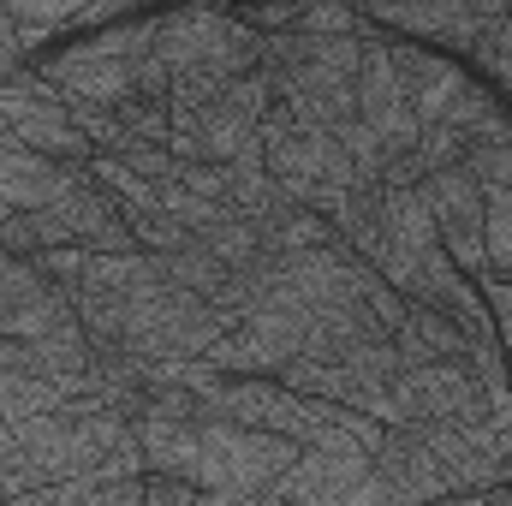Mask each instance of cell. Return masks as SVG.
Segmentation results:
<instances>
[{
	"instance_id": "obj_24",
	"label": "cell",
	"mask_w": 512,
	"mask_h": 506,
	"mask_svg": "<svg viewBox=\"0 0 512 506\" xmlns=\"http://www.w3.org/2000/svg\"><path fill=\"white\" fill-rule=\"evenodd\" d=\"M245 18H251L256 30H286V24L298 18V0H262V6L245 12Z\"/></svg>"
},
{
	"instance_id": "obj_23",
	"label": "cell",
	"mask_w": 512,
	"mask_h": 506,
	"mask_svg": "<svg viewBox=\"0 0 512 506\" xmlns=\"http://www.w3.org/2000/svg\"><path fill=\"white\" fill-rule=\"evenodd\" d=\"M143 501L149 506H209L203 483L173 477V471H143Z\"/></svg>"
},
{
	"instance_id": "obj_6",
	"label": "cell",
	"mask_w": 512,
	"mask_h": 506,
	"mask_svg": "<svg viewBox=\"0 0 512 506\" xmlns=\"http://www.w3.org/2000/svg\"><path fill=\"white\" fill-rule=\"evenodd\" d=\"M262 42L268 30H256L251 18L221 12V6H173L155 12V48L173 72L185 66H227V72H251L262 66Z\"/></svg>"
},
{
	"instance_id": "obj_22",
	"label": "cell",
	"mask_w": 512,
	"mask_h": 506,
	"mask_svg": "<svg viewBox=\"0 0 512 506\" xmlns=\"http://www.w3.org/2000/svg\"><path fill=\"white\" fill-rule=\"evenodd\" d=\"M465 167L477 173L483 191H512V137L507 143H477V149L465 155Z\"/></svg>"
},
{
	"instance_id": "obj_14",
	"label": "cell",
	"mask_w": 512,
	"mask_h": 506,
	"mask_svg": "<svg viewBox=\"0 0 512 506\" xmlns=\"http://www.w3.org/2000/svg\"><path fill=\"white\" fill-rule=\"evenodd\" d=\"M387 42H393V66H399V78H405V96H411V114H417V126H435V120H447V108L459 102V90L471 84V72H465L453 54H441V48L399 42L393 30H387Z\"/></svg>"
},
{
	"instance_id": "obj_21",
	"label": "cell",
	"mask_w": 512,
	"mask_h": 506,
	"mask_svg": "<svg viewBox=\"0 0 512 506\" xmlns=\"http://www.w3.org/2000/svg\"><path fill=\"white\" fill-rule=\"evenodd\" d=\"M66 298H78V286H84V268H90V251L84 245H42V251L30 256Z\"/></svg>"
},
{
	"instance_id": "obj_25",
	"label": "cell",
	"mask_w": 512,
	"mask_h": 506,
	"mask_svg": "<svg viewBox=\"0 0 512 506\" xmlns=\"http://www.w3.org/2000/svg\"><path fill=\"white\" fill-rule=\"evenodd\" d=\"M0 131H6V114H0Z\"/></svg>"
},
{
	"instance_id": "obj_5",
	"label": "cell",
	"mask_w": 512,
	"mask_h": 506,
	"mask_svg": "<svg viewBox=\"0 0 512 506\" xmlns=\"http://www.w3.org/2000/svg\"><path fill=\"white\" fill-rule=\"evenodd\" d=\"M262 161H268V173L280 179V191H286L292 203H310V209H322V215L364 179L358 161L346 155V143H340L334 131L298 120L280 96H274L268 114H262Z\"/></svg>"
},
{
	"instance_id": "obj_10",
	"label": "cell",
	"mask_w": 512,
	"mask_h": 506,
	"mask_svg": "<svg viewBox=\"0 0 512 506\" xmlns=\"http://www.w3.org/2000/svg\"><path fill=\"white\" fill-rule=\"evenodd\" d=\"M30 215V233H36V251L42 245H84V251H131L137 245V233H131L126 209L96 185V179H84V185H72L66 197H54V203H42V209H24Z\"/></svg>"
},
{
	"instance_id": "obj_4",
	"label": "cell",
	"mask_w": 512,
	"mask_h": 506,
	"mask_svg": "<svg viewBox=\"0 0 512 506\" xmlns=\"http://www.w3.org/2000/svg\"><path fill=\"white\" fill-rule=\"evenodd\" d=\"M304 447L256 429V423H233V417H209L203 411V459H197V483L209 489V501L227 506H274L280 477L292 471Z\"/></svg>"
},
{
	"instance_id": "obj_1",
	"label": "cell",
	"mask_w": 512,
	"mask_h": 506,
	"mask_svg": "<svg viewBox=\"0 0 512 506\" xmlns=\"http://www.w3.org/2000/svg\"><path fill=\"white\" fill-rule=\"evenodd\" d=\"M78 322L96 346H114L131 358H203L233 322L215 298L179 286L161 256L131 245V251H90L84 286H78Z\"/></svg>"
},
{
	"instance_id": "obj_2",
	"label": "cell",
	"mask_w": 512,
	"mask_h": 506,
	"mask_svg": "<svg viewBox=\"0 0 512 506\" xmlns=\"http://www.w3.org/2000/svg\"><path fill=\"white\" fill-rule=\"evenodd\" d=\"M78 102H108L120 108L131 96H161L173 90V66L155 48V18H114V30H96L36 66Z\"/></svg>"
},
{
	"instance_id": "obj_15",
	"label": "cell",
	"mask_w": 512,
	"mask_h": 506,
	"mask_svg": "<svg viewBox=\"0 0 512 506\" xmlns=\"http://www.w3.org/2000/svg\"><path fill=\"white\" fill-rule=\"evenodd\" d=\"M393 346L417 364V358H471V334L447 316V310H435V304H411L405 298V316L393 322Z\"/></svg>"
},
{
	"instance_id": "obj_12",
	"label": "cell",
	"mask_w": 512,
	"mask_h": 506,
	"mask_svg": "<svg viewBox=\"0 0 512 506\" xmlns=\"http://www.w3.org/2000/svg\"><path fill=\"white\" fill-rule=\"evenodd\" d=\"M358 120L376 131V143L393 155H411L417 143V114L405 96V78L393 66V42L382 24H364V60H358Z\"/></svg>"
},
{
	"instance_id": "obj_16",
	"label": "cell",
	"mask_w": 512,
	"mask_h": 506,
	"mask_svg": "<svg viewBox=\"0 0 512 506\" xmlns=\"http://www.w3.org/2000/svg\"><path fill=\"white\" fill-rule=\"evenodd\" d=\"M66 399H72V387L36 376L24 358L0 364V417H42V411H60Z\"/></svg>"
},
{
	"instance_id": "obj_9",
	"label": "cell",
	"mask_w": 512,
	"mask_h": 506,
	"mask_svg": "<svg viewBox=\"0 0 512 506\" xmlns=\"http://www.w3.org/2000/svg\"><path fill=\"white\" fill-rule=\"evenodd\" d=\"M352 6L370 24L405 30V36H417V42H429L441 54H471L477 36L501 12H512V0H352Z\"/></svg>"
},
{
	"instance_id": "obj_11",
	"label": "cell",
	"mask_w": 512,
	"mask_h": 506,
	"mask_svg": "<svg viewBox=\"0 0 512 506\" xmlns=\"http://www.w3.org/2000/svg\"><path fill=\"white\" fill-rule=\"evenodd\" d=\"M417 191H423V203L435 215V233H441L447 256L477 280L489 268V251H483V203H489V191L477 185V173L465 161H447V167H429L417 179Z\"/></svg>"
},
{
	"instance_id": "obj_13",
	"label": "cell",
	"mask_w": 512,
	"mask_h": 506,
	"mask_svg": "<svg viewBox=\"0 0 512 506\" xmlns=\"http://www.w3.org/2000/svg\"><path fill=\"white\" fill-rule=\"evenodd\" d=\"M96 179L90 161H60V155H42L30 143H18L12 131H0V197L18 203V209H42L54 197H66L72 185Z\"/></svg>"
},
{
	"instance_id": "obj_8",
	"label": "cell",
	"mask_w": 512,
	"mask_h": 506,
	"mask_svg": "<svg viewBox=\"0 0 512 506\" xmlns=\"http://www.w3.org/2000/svg\"><path fill=\"white\" fill-rule=\"evenodd\" d=\"M274 506H393L364 447H304L280 477Z\"/></svg>"
},
{
	"instance_id": "obj_20",
	"label": "cell",
	"mask_w": 512,
	"mask_h": 506,
	"mask_svg": "<svg viewBox=\"0 0 512 506\" xmlns=\"http://www.w3.org/2000/svg\"><path fill=\"white\" fill-rule=\"evenodd\" d=\"M483 251L495 274H512V191H489L483 203Z\"/></svg>"
},
{
	"instance_id": "obj_19",
	"label": "cell",
	"mask_w": 512,
	"mask_h": 506,
	"mask_svg": "<svg viewBox=\"0 0 512 506\" xmlns=\"http://www.w3.org/2000/svg\"><path fill=\"white\" fill-rule=\"evenodd\" d=\"M471 60L501 84V96L512 102V12H501L483 36H477V48H471Z\"/></svg>"
},
{
	"instance_id": "obj_7",
	"label": "cell",
	"mask_w": 512,
	"mask_h": 506,
	"mask_svg": "<svg viewBox=\"0 0 512 506\" xmlns=\"http://www.w3.org/2000/svg\"><path fill=\"white\" fill-rule=\"evenodd\" d=\"M0 114H6V131H12L18 143H30V149H42V155H60V161H90V155H96V143L78 131V120H72L66 90H60L54 78H42L36 66L0 78Z\"/></svg>"
},
{
	"instance_id": "obj_18",
	"label": "cell",
	"mask_w": 512,
	"mask_h": 506,
	"mask_svg": "<svg viewBox=\"0 0 512 506\" xmlns=\"http://www.w3.org/2000/svg\"><path fill=\"white\" fill-rule=\"evenodd\" d=\"M0 6L18 18V36H24L30 54H42L54 42V30L84 24V12H90V0H0Z\"/></svg>"
},
{
	"instance_id": "obj_17",
	"label": "cell",
	"mask_w": 512,
	"mask_h": 506,
	"mask_svg": "<svg viewBox=\"0 0 512 506\" xmlns=\"http://www.w3.org/2000/svg\"><path fill=\"white\" fill-rule=\"evenodd\" d=\"M155 256H161V268H167L179 286H191V292H203V298H215V304H221V292H227L233 268L209 251L203 239H185V245H173V251H155Z\"/></svg>"
},
{
	"instance_id": "obj_3",
	"label": "cell",
	"mask_w": 512,
	"mask_h": 506,
	"mask_svg": "<svg viewBox=\"0 0 512 506\" xmlns=\"http://www.w3.org/2000/svg\"><path fill=\"white\" fill-rule=\"evenodd\" d=\"M358 60L364 36H316V30H268L262 66L274 72V96L322 131H340L358 114Z\"/></svg>"
}]
</instances>
